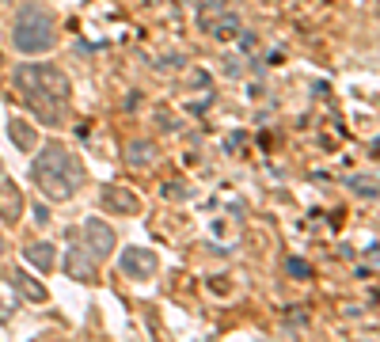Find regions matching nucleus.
I'll return each mask as SVG.
<instances>
[{"label": "nucleus", "mask_w": 380, "mask_h": 342, "mask_svg": "<svg viewBox=\"0 0 380 342\" xmlns=\"http://www.w3.org/2000/svg\"><path fill=\"white\" fill-rule=\"evenodd\" d=\"M0 255H4V236H0Z\"/></svg>", "instance_id": "19"}, {"label": "nucleus", "mask_w": 380, "mask_h": 342, "mask_svg": "<svg viewBox=\"0 0 380 342\" xmlns=\"http://www.w3.org/2000/svg\"><path fill=\"white\" fill-rule=\"evenodd\" d=\"M346 187L354 190L358 198H380V175L358 171V175H350V179H346Z\"/></svg>", "instance_id": "14"}, {"label": "nucleus", "mask_w": 380, "mask_h": 342, "mask_svg": "<svg viewBox=\"0 0 380 342\" xmlns=\"http://www.w3.org/2000/svg\"><path fill=\"white\" fill-rule=\"evenodd\" d=\"M31 179L46 202H72L84 187V164L61 141H46V149L31 160Z\"/></svg>", "instance_id": "2"}, {"label": "nucleus", "mask_w": 380, "mask_h": 342, "mask_svg": "<svg viewBox=\"0 0 380 342\" xmlns=\"http://www.w3.org/2000/svg\"><path fill=\"white\" fill-rule=\"evenodd\" d=\"M23 308V293L12 274H0V323H12Z\"/></svg>", "instance_id": "9"}, {"label": "nucleus", "mask_w": 380, "mask_h": 342, "mask_svg": "<svg viewBox=\"0 0 380 342\" xmlns=\"http://www.w3.org/2000/svg\"><path fill=\"white\" fill-rule=\"evenodd\" d=\"M156 156H160V149H156V141H148V137H137V141H126V164L137 171L152 168Z\"/></svg>", "instance_id": "10"}, {"label": "nucleus", "mask_w": 380, "mask_h": 342, "mask_svg": "<svg viewBox=\"0 0 380 342\" xmlns=\"http://www.w3.org/2000/svg\"><path fill=\"white\" fill-rule=\"evenodd\" d=\"M58 42V31H53V15L46 12L42 4H20L12 20V46L23 58H34V53L53 50Z\"/></svg>", "instance_id": "3"}, {"label": "nucleus", "mask_w": 380, "mask_h": 342, "mask_svg": "<svg viewBox=\"0 0 380 342\" xmlns=\"http://www.w3.org/2000/svg\"><path fill=\"white\" fill-rule=\"evenodd\" d=\"M61 270L69 274L72 282H84V285H91V282L99 278V258L91 255L84 244H80V247H69V255L61 258Z\"/></svg>", "instance_id": "5"}, {"label": "nucleus", "mask_w": 380, "mask_h": 342, "mask_svg": "<svg viewBox=\"0 0 380 342\" xmlns=\"http://www.w3.org/2000/svg\"><path fill=\"white\" fill-rule=\"evenodd\" d=\"M99 202H103L110 213H118V217H133L137 209H141V198H137L129 187H122V183H107V187L99 190Z\"/></svg>", "instance_id": "7"}, {"label": "nucleus", "mask_w": 380, "mask_h": 342, "mask_svg": "<svg viewBox=\"0 0 380 342\" xmlns=\"http://www.w3.org/2000/svg\"><path fill=\"white\" fill-rule=\"evenodd\" d=\"M0 179H4V164H0Z\"/></svg>", "instance_id": "20"}, {"label": "nucleus", "mask_w": 380, "mask_h": 342, "mask_svg": "<svg viewBox=\"0 0 380 342\" xmlns=\"http://www.w3.org/2000/svg\"><path fill=\"white\" fill-rule=\"evenodd\" d=\"M285 270H289L293 278H312V266L304 263V258H285Z\"/></svg>", "instance_id": "16"}, {"label": "nucleus", "mask_w": 380, "mask_h": 342, "mask_svg": "<svg viewBox=\"0 0 380 342\" xmlns=\"http://www.w3.org/2000/svg\"><path fill=\"white\" fill-rule=\"evenodd\" d=\"M164 198H187V190H183V183H164Z\"/></svg>", "instance_id": "17"}, {"label": "nucleus", "mask_w": 380, "mask_h": 342, "mask_svg": "<svg viewBox=\"0 0 380 342\" xmlns=\"http://www.w3.org/2000/svg\"><path fill=\"white\" fill-rule=\"evenodd\" d=\"M23 187H15V179H0V221L4 225H20L23 221Z\"/></svg>", "instance_id": "8"}, {"label": "nucleus", "mask_w": 380, "mask_h": 342, "mask_svg": "<svg viewBox=\"0 0 380 342\" xmlns=\"http://www.w3.org/2000/svg\"><path fill=\"white\" fill-rule=\"evenodd\" d=\"M206 31H209L217 42H232V39H240V34H244V23H240V15L228 12V15H221L217 23L209 20V23H206Z\"/></svg>", "instance_id": "13"}, {"label": "nucleus", "mask_w": 380, "mask_h": 342, "mask_svg": "<svg viewBox=\"0 0 380 342\" xmlns=\"http://www.w3.org/2000/svg\"><path fill=\"white\" fill-rule=\"evenodd\" d=\"M8 137H12V145L20 152H34V145H39V133H34L31 122H23V118H12L8 122Z\"/></svg>", "instance_id": "12"}, {"label": "nucleus", "mask_w": 380, "mask_h": 342, "mask_svg": "<svg viewBox=\"0 0 380 342\" xmlns=\"http://www.w3.org/2000/svg\"><path fill=\"white\" fill-rule=\"evenodd\" d=\"M12 278H15V285H20L23 297H31V301H46V289H42V285L34 282V278H27V274H20V270H15Z\"/></svg>", "instance_id": "15"}, {"label": "nucleus", "mask_w": 380, "mask_h": 342, "mask_svg": "<svg viewBox=\"0 0 380 342\" xmlns=\"http://www.w3.org/2000/svg\"><path fill=\"white\" fill-rule=\"evenodd\" d=\"M23 258L34 266V270L50 274L53 266H58V247H53L50 239H34V244H27V247H23Z\"/></svg>", "instance_id": "11"}, {"label": "nucleus", "mask_w": 380, "mask_h": 342, "mask_svg": "<svg viewBox=\"0 0 380 342\" xmlns=\"http://www.w3.org/2000/svg\"><path fill=\"white\" fill-rule=\"evenodd\" d=\"M84 247H88L96 258H107V255L118 247L114 228H110L103 217H88V221H84Z\"/></svg>", "instance_id": "6"}, {"label": "nucleus", "mask_w": 380, "mask_h": 342, "mask_svg": "<svg viewBox=\"0 0 380 342\" xmlns=\"http://www.w3.org/2000/svg\"><path fill=\"white\" fill-rule=\"evenodd\" d=\"M15 88H20L23 103L34 110V118L46 126H61L69 114V96L72 84L58 65H15Z\"/></svg>", "instance_id": "1"}, {"label": "nucleus", "mask_w": 380, "mask_h": 342, "mask_svg": "<svg viewBox=\"0 0 380 342\" xmlns=\"http://www.w3.org/2000/svg\"><path fill=\"white\" fill-rule=\"evenodd\" d=\"M118 266H122L126 278H137V282H152L156 270H160V258H156L152 247H122L118 255Z\"/></svg>", "instance_id": "4"}, {"label": "nucleus", "mask_w": 380, "mask_h": 342, "mask_svg": "<svg viewBox=\"0 0 380 342\" xmlns=\"http://www.w3.org/2000/svg\"><path fill=\"white\" fill-rule=\"evenodd\" d=\"M34 221H39V225H46V221H50V209H46V202H42V206H34Z\"/></svg>", "instance_id": "18"}]
</instances>
